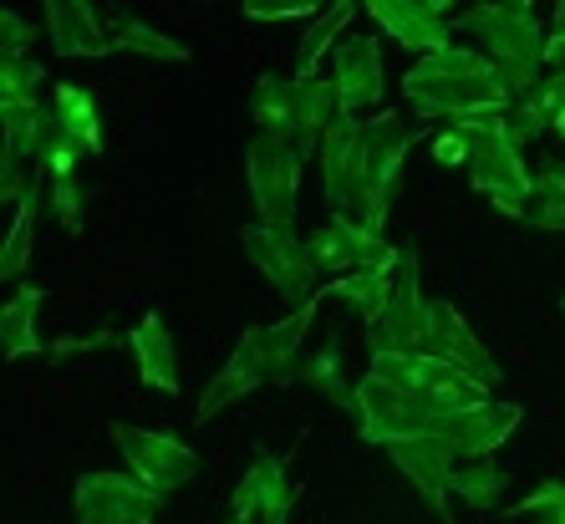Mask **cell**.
Segmentation results:
<instances>
[{
    "instance_id": "1",
    "label": "cell",
    "mask_w": 565,
    "mask_h": 524,
    "mask_svg": "<svg viewBox=\"0 0 565 524\" xmlns=\"http://www.w3.org/2000/svg\"><path fill=\"white\" fill-rule=\"evenodd\" d=\"M403 97L418 107L423 118H454V122L494 118V113L514 107L494 62L484 52H469V46H448V52L423 56L403 77Z\"/></svg>"
},
{
    "instance_id": "2",
    "label": "cell",
    "mask_w": 565,
    "mask_h": 524,
    "mask_svg": "<svg viewBox=\"0 0 565 524\" xmlns=\"http://www.w3.org/2000/svg\"><path fill=\"white\" fill-rule=\"evenodd\" d=\"M316 301H321V296H316ZM316 301L301 306V311H290L286 321H276V327L245 331L239 346L230 352V362L214 372V382L204 387V397H199L194 423H210L214 413H224L235 397L255 393V387H265V382H290L296 377V367H301L296 356H301L306 327L316 321Z\"/></svg>"
},
{
    "instance_id": "3",
    "label": "cell",
    "mask_w": 565,
    "mask_h": 524,
    "mask_svg": "<svg viewBox=\"0 0 565 524\" xmlns=\"http://www.w3.org/2000/svg\"><path fill=\"white\" fill-rule=\"evenodd\" d=\"M454 26L459 31H473V36L484 41V56L494 62V72L504 77L510 97H520L545 77V26H540L535 6L525 0H504V6H469V11L454 15Z\"/></svg>"
},
{
    "instance_id": "4",
    "label": "cell",
    "mask_w": 565,
    "mask_h": 524,
    "mask_svg": "<svg viewBox=\"0 0 565 524\" xmlns=\"http://www.w3.org/2000/svg\"><path fill=\"white\" fill-rule=\"evenodd\" d=\"M454 128L469 138V184L479 194L494 199V210L500 214H520V204L530 199V184H535V173L525 169V158L520 148L510 143V132H504V113L494 118H469V122H454Z\"/></svg>"
},
{
    "instance_id": "5",
    "label": "cell",
    "mask_w": 565,
    "mask_h": 524,
    "mask_svg": "<svg viewBox=\"0 0 565 524\" xmlns=\"http://www.w3.org/2000/svg\"><path fill=\"white\" fill-rule=\"evenodd\" d=\"M301 163H306V153L296 148V138L255 132V143L245 148V179H250V199H255V210H260V224H270V229H290L296 224Z\"/></svg>"
},
{
    "instance_id": "6",
    "label": "cell",
    "mask_w": 565,
    "mask_h": 524,
    "mask_svg": "<svg viewBox=\"0 0 565 524\" xmlns=\"http://www.w3.org/2000/svg\"><path fill=\"white\" fill-rule=\"evenodd\" d=\"M397 286L387 311L367 327V352L387 356V352H428L434 336V301H423V280H418V245H397Z\"/></svg>"
},
{
    "instance_id": "7",
    "label": "cell",
    "mask_w": 565,
    "mask_h": 524,
    "mask_svg": "<svg viewBox=\"0 0 565 524\" xmlns=\"http://www.w3.org/2000/svg\"><path fill=\"white\" fill-rule=\"evenodd\" d=\"M239 249H245V255L255 260V270L276 286L280 301H290L296 311L321 296V286H316V265H311V255H306V239H296V229L245 224V229H239Z\"/></svg>"
},
{
    "instance_id": "8",
    "label": "cell",
    "mask_w": 565,
    "mask_h": 524,
    "mask_svg": "<svg viewBox=\"0 0 565 524\" xmlns=\"http://www.w3.org/2000/svg\"><path fill=\"white\" fill-rule=\"evenodd\" d=\"M423 132L413 122H403L397 113H382V118H367V184H362V210L356 220L377 229L387 224V210H393L397 194V173H403V158L413 153Z\"/></svg>"
},
{
    "instance_id": "9",
    "label": "cell",
    "mask_w": 565,
    "mask_h": 524,
    "mask_svg": "<svg viewBox=\"0 0 565 524\" xmlns=\"http://www.w3.org/2000/svg\"><path fill=\"white\" fill-rule=\"evenodd\" d=\"M107 432H113L118 453L128 459V473L138 484L153 489V494H169V489L189 484L199 473L194 448L179 443L173 432H148V428H128V423H113Z\"/></svg>"
},
{
    "instance_id": "10",
    "label": "cell",
    "mask_w": 565,
    "mask_h": 524,
    "mask_svg": "<svg viewBox=\"0 0 565 524\" xmlns=\"http://www.w3.org/2000/svg\"><path fill=\"white\" fill-rule=\"evenodd\" d=\"M356 407H362V443H397V438H423V432L438 428V413L423 397L403 393V387H393V382L382 377H362V387H356Z\"/></svg>"
},
{
    "instance_id": "11",
    "label": "cell",
    "mask_w": 565,
    "mask_h": 524,
    "mask_svg": "<svg viewBox=\"0 0 565 524\" xmlns=\"http://www.w3.org/2000/svg\"><path fill=\"white\" fill-rule=\"evenodd\" d=\"M316 158H321V184H327V199L337 204V214L362 210V184H367V122L342 113V118L327 128Z\"/></svg>"
},
{
    "instance_id": "12",
    "label": "cell",
    "mask_w": 565,
    "mask_h": 524,
    "mask_svg": "<svg viewBox=\"0 0 565 524\" xmlns=\"http://www.w3.org/2000/svg\"><path fill=\"white\" fill-rule=\"evenodd\" d=\"M77 514L97 524H153L158 499L148 484H138L132 473H82L77 479Z\"/></svg>"
},
{
    "instance_id": "13",
    "label": "cell",
    "mask_w": 565,
    "mask_h": 524,
    "mask_svg": "<svg viewBox=\"0 0 565 524\" xmlns=\"http://www.w3.org/2000/svg\"><path fill=\"white\" fill-rule=\"evenodd\" d=\"M387 459L403 469V479H408L413 489L423 494V504L438 514V524H454V514H448V479H454V469H459V453L438 438V432H423V438H397V443H387Z\"/></svg>"
},
{
    "instance_id": "14",
    "label": "cell",
    "mask_w": 565,
    "mask_h": 524,
    "mask_svg": "<svg viewBox=\"0 0 565 524\" xmlns=\"http://www.w3.org/2000/svg\"><path fill=\"white\" fill-rule=\"evenodd\" d=\"M301 499V484H290L286 459H255L250 473L235 484V499H230V520L235 524H286L290 510Z\"/></svg>"
},
{
    "instance_id": "15",
    "label": "cell",
    "mask_w": 565,
    "mask_h": 524,
    "mask_svg": "<svg viewBox=\"0 0 565 524\" xmlns=\"http://www.w3.org/2000/svg\"><path fill=\"white\" fill-rule=\"evenodd\" d=\"M382 249H387V239L377 229H367L356 214H331L316 235H306V255H311L316 276H337V280L362 270L367 260H377Z\"/></svg>"
},
{
    "instance_id": "16",
    "label": "cell",
    "mask_w": 565,
    "mask_h": 524,
    "mask_svg": "<svg viewBox=\"0 0 565 524\" xmlns=\"http://www.w3.org/2000/svg\"><path fill=\"white\" fill-rule=\"evenodd\" d=\"M428 356H438L444 367L463 372V377H473L479 387H500V362L489 356V346L469 331V321L459 316V306L454 301H434V336H428Z\"/></svg>"
},
{
    "instance_id": "17",
    "label": "cell",
    "mask_w": 565,
    "mask_h": 524,
    "mask_svg": "<svg viewBox=\"0 0 565 524\" xmlns=\"http://www.w3.org/2000/svg\"><path fill=\"white\" fill-rule=\"evenodd\" d=\"M367 15L387 36H397V46H413L423 56L448 52L454 21H448V6H438V0H372Z\"/></svg>"
},
{
    "instance_id": "18",
    "label": "cell",
    "mask_w": 565,
    "mask_h": 524,
    "mask_svg": "<svg viewBox=\"0 0 565 524\" xmlns=\"http://www.w3.org/2000/svg\"><path fill=\"white\" fill-rule=\"evenodd\" d=\"M514 428H520V403H484V407H469V413L444 418L434 432L459 459L484 463V459H494V448H500Z\"/></svg>"
},
{
    "instance_id": "19",
    "label": "cell",
    "mask_w": 565,
    "mask_h": 524,
    "mask_svg": "<svg viewBox=\"0 0 565 524\" xmlns=\"http://www.w3.org/2000/svg\"><path fill=\"white\" fill-rule=\"evenodd\" d=\"M331 82H337V97H342V113H362V107L382 103V41L377 36H347L331 56Z\"/></svg>"
},
{
    "instance_id": "20",
    "label": "cell",
    "mask_w": 565,
    "mask_h": 524,
    "mask_svg": "<svg viewBox=\"0 0 565 524\" xmlns=\"http://www.w3.org/2000/svg\"><path fill=\"white\" fill-rule=\"evenodd\" d=\"M397 245H387L377 255V260H367L362 270H352V276H342V280H331V286H321V296H337V301H347L362 321H377L382 311H387V301H393V286H397Z\"/></svg>"
},
{
    "instance_id": "21",
    "label": "cell",
    "mask_w": 565,
    "mask_h": 524,
    "mask_svg": "<svg viewBox=\"0 0 565 524\" xmlns=\"http://www.w3.org/2000/svg\"><path fill=\"white\" fill-rule=\"evenodd\" d=\"M46 36H52L56 56H107L113 52V36L103 31L97 11L87 0H52L46 6Z\"/></svg>"
},
{
    "instance_id": "22",
    "label": "cell",
    "mask_w": 565,
    "mask_h": 524,
    "mask_svg": "<svg viewBox=\"0 0 565 524\" xmlns=\"http://www.w3.org/2000/svg\"><path fill=\"white\" fill-rule=\"evenodd\" d=\"M132 362H138V377L153 393H179V352H173V331L158 311H148L128 336Z\"/></svg>"
},
{
    "instance_id": "23",
    "label": "cell",
    "mask_w": 565,
    "mask_h": 524,
    "mask_svg": "<svg viewBox=\"0 0 565 524\" xmlns=\"http://www.w3.org/2000/svg\"><path fill=\"white\" fill-rule=\"evenodd\" d=\"M250 118L260 122V132L296 138V128H301V82L296 77H260L250 93Z\"/></svg>"
},
{
    "instance_id": "24",
    "label": "cell",
    "mask_w": 565,
    "mask_h": 524,
    "mask_svg": "<svg viewBox=\"0 0 565 524\" xmlns=\"http://www.w3.org/2000/svg\"><path fill=\"white\" fill-rule=\"evenodd\" d=\"M52 118L62 122L72 138H77L87 158L103 153V113H97V97L87 93V87H72V82H62V87L52 93Z\"/></svg>"
},
{
    "instance_id": "25",
    "label": "cell",
    "mask_w": 565,
    "mask_h": 524,
    "mask_svg": "<svg viewBox=\"0 0 565 524\" xmlns=\"http://www.w3.org/2000/svg\"><path fill=\"white\" fill-rule=\"evenodd\" d=\"M46 301L41 286H15V296L0 311V352L6 356H31L41 352V331H36V311Z\"/></svg>"
},
{
    "instance_id": "26",
    "label": "cell",
    "mask_w": 565,
    "mask_h": 524,
    "mask_svg": "<svg viewBox=\"0 0 565 524\" xmlns=\"http://www.w3.org/2000/svg\"><path fill=\"white\" fill-rule=\"evenodd\" d=\"M296 377H301L306 387H316V393H327L342 413H356V418H362V407H356V387H347V377H342V336H331L311 362H301Z\"/></svg>"
},
{
    "instance_id": "27",
    "label": "cell",
    "mask_w": 565,
    "mask_h": 524,
    "mask_svg": "<svg viewBox=\"0 0 565 524\" xmlns=\"http://www.w3.org/2000/svg\"><path fill=\"white\" fill-rule=\"evenodd\" d=\"M520 224H535V229H565V163H545L530 184V199L514 214Z\"/></svg>"
},
{
    "instance_id": "28",
    "label": "cell",
    "mask_w": 565,
    "mask_h": 524,
    "mask_svg": "<svg viewBox=\"0 0 565 524\" xmlns=\"http://www.w3.org/2000/svg\"><path fill=\"white\" fill-rule=\"evenodd\" d=\"M504 484H510V473H504L494 459H484V463H459V469H454V479H448V494L463 499L469 510L484 514V510H494V504H500Z\"/></svg>"
},
{
    "instance_id": "29",
    "label": "cell",
    "mask_w": 565,
    "mask_h": 524,
    "mask_svg": "<svg viewBox=\"0 0 565 524\" xmlns=\"http://www.w3.org/2000/svg\"><path fill=\"white\" fill-rule=\"evenodd\" d=\"M46 118L52 107L41 103H0V122H6V153L21 158V163H36V148H41V132H46Z\"/></svg>"
},
{
    "instance_id": "30",
    "label": "cell",
    "mask_w": 565,
    "mask_h": 524,
    "mask_svg": "<svg viewBox=\"0 0 565 524\" xmlns=\"http://www.w3.org/2000/svg\"><path fill=\"white\" fill-rule=\"evenodd\" d=\"M352 15H356V6L342 0V6H327L321 21H311V31L301 36V52H296V77H316V62L327 56L331 36H342V31L352 26Z\"/></svg>"
},
{
    "instance_id": "31",
    "label": "cell",
    "mask_w": 565,
    "mask_h": 524,
    "mask_svg": "<svg viewBox=\"0 0 565 524\" xmlns=\"http://www.w3.org/2000/svg\"><path fill=\"white\" fill-rule=\"evenodd\" d=\"M113 52H132V56H153V62H184V46L173 36H163V31H153L148 21H138V15H122V26L113 31Z\"/></svg>"
},
{
    "instance_id": "32",
    "label": "cell",
    "mask_w": 565,
    "mask_h": 524,
    "mask_svg": "<svg viewBox=\"0 0 565 524\" xmlns=\"http://www.w3.org/2000/svg\"><path fill=\"white\" fill-rule=\"evenodd\" d=\"M36 220H41V189H31V199L15 210L11 239H6V255H0V280H15L31 260V245H36Z\"/></svg>"
},
{
    "instance_id": "33",
    "label": "cell",
    "mask_w": 565,
    "mask_h": 524,
    "mask_svg": "<svg viewBox=\"0 0 565 524\" xmlns=\"http://www.w3.org/2000/svg\"><path fill=\"white\" fill-rule=\"evenodd\" d=\"M82 158H87V153H82L77 138H72V132H66L56 118H46V132H41V148H36V163H31V169L52 173V179H72Z\"/></svg>"
},
{
    "instance_id": "34",
    "label": "cell",
    "mask_w": 565,
    "mask_h": 524,
    "mask_svg": "<svg viewBox=\"0 0 565 524\" xmlns=\"http://www.w3.org/2000/svg\"><path fill=\"white\" fill-rule=\"evenodd\" d=\"M41 77L46 72L26 56H0V103H36Z\"/></svg>"
},
{
    "instance_id": "35",
    "label": "cell",
    "mask_w": 565,
    "mask_h": 524,
    "mask_svg": "<svg viewBox=\"0 0 565 524\" xmlns=\"http://www.w3.org/2000/svg\"><path fill=\"white\" fill-rule=\"evenodd\" d=\"M514 514H525V520H535V524H565V484H561V479L540 484L530 499H520V504H514Z\"/></svg>"
},
{
    "instance_id": "36",
    "label": "cell",
    "mask_w": 565,
    "mask_h": 524,
    "mask_svg": "<svg viewBox=\"0 0 565 524\" xmlns=\"http://www.w3.org/2000/svg\"><path fill=\"white\" fill-rule=\"evenodd\" d=\"M545 128H551V122L540 118V113L525 103V97H520V103H514L510 113H504V132H510V143H514V148H525L530 138H540Z\"/></svg>"
},
{
    "instance_id": "37",
    "label": "cell",
    "mask_w": 565,
    "mask_h": 524,
    "mask_svg": "<svg viewBox=\"0 0 565 524\" xmlns=\"http://www.w3.org/2000/svg\"><path fill=\"white\" fill-rule=\"evenodd\" d=\"M82 184L77 179H52V214L66 224V229H82Z\"/></svg>"
},
{
    "instance_id": "38",
    "label": "cell",
    "mask_w": 565,
    "mask_h": 524,
    "mask_svg": "<svg viewBox=\"0 0 565 524\" xmlns=\"http://www.w3.org/2000/svg\"><path fill=\"white\" fill-rule=\"evenodd\" d=\"M245 15H250V21H301V15L321 21V15H327V6H316V0H301V6H270V0H250V6H245Z\"/></svg>"
},
{
    "instance_id": "39",
    "label": "cell",
    "mask_w": 565,
    "mask_h": 524,
    "mask_svg": "<svg viewBox=\"0 0 565 524\" xmlns=\"http://www.w3.org/2000/svg\"><path fill=\"white\" fill-rule=\"evenodd\" d=\"M434 153H438V163H444V169H459V163L469 169V138H463L459 128L444 132V138L434 143Z\"/></svg>"
},
{
    "instance_id": "40",
    "label": "cell",
    "mask_w": 565,
    "mask_h": 524,
    "mask_svg": "<svg viewBox=\"0 0 565 524\" xmlns=\"http://www.w3.org/2000/svg\"><path fill=\"white\" fill-rule=\"evenodd\" d=\"M0 31H6V36H0L6 41V56H21V46H26V21H21L15 11H6L0 15Z\"/></svg>"
},
{
    "instance_id": "41",
    "label": "cell",
    "mask_w": 565,
    "mask_h": 524,
    "mask_svg": "<svg viewBox=\"0 0 565 524\" xmlns=\"http://www.w3.org/2000/svg\"><path fill=\"white\" fill-rule=\"evenodd\" d=\"M77 524H97V520H77Z\"/></svg>"
},
{
    "instance_id": "42",
    "label": "cell",
    "mask_w": 565,
    "mask_h": 524,
    "mask_svg": "<svg viewBox=\"0 0 565 524\" xmlns=\"http://www.w3.org/2000/svg\"><path fill=\"white\" fill-rule=\"evenodd\" d=\"M561 316H565V301H561Z\"/></svg>"
},
{
    "instance_id": "43",
    "label": "cell",
    "mask_w": 565,
    "mask_h": 524,
    "mask_svg": "<svg viewBox=\"0 0 565 524\" xmlns=\"http://www.w3.org/2000/svg\"><path fill=\"white\" fill-rule=\"evenodd\" d=\"M230 524H235V520H230Z\"/></svg>"
}]
</instances>
